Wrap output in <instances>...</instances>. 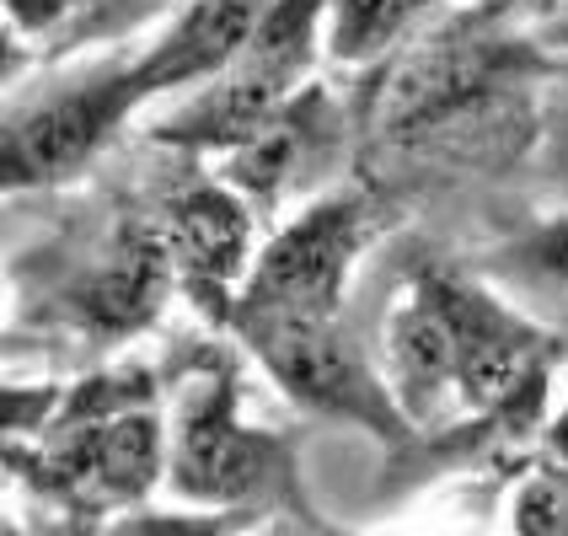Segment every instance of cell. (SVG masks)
Returning <instances> with one entry per match:
<instances>
[{
    "label": "cell",
    "instance_id": "1",
    "mask_svg": "<svg viewBox=\"0 0 568 536\" xmlns=\"http://www.w3.org/2000/svg\"><path fill=\"white\" fill-rule=\"evenodd\" d=\"M558 75L547 38H520L488 17H456L386 64L371 124L386 145H456L520 156L541 124V92Z\"/></svg>",
    "mask_w": 568,
    "mask_h": 536
},
{
    "label": "cell",
    "instance_id": "2",
    "mask_svg": "<svg viewBox=\"0 0 568 536\" xmlns=\"http://www.w3.org/2000/svg\"><path fill=\"white\" fill-rule=\"evenodd\" d=\"M166 477V424L156 413V376L119 371L64 392L28 451V483L75 520H102L151 499Z\"/></svg>",
    "mask_w": 568,
    "mask_h": 536
},
{
    "label": "cell",
    "instance_id": "3",
    "mask_svg": "<svg viewBox=\"0 0 568 536\" xmlns=\"http://www.w3.org/2000/svg\"><path fill=\"white\" fill-rule=\"evenodd\" d=\"M166 381H172L166 483L178 499L204 509H236V515H247L253 505H290L301 520H312L301 505L290 441L236 413L242 397L236 354L199 338L172 354Z\"/></svg>",
    "mask_w": 568,
    "mask_h": 536
},
{
    "label": "cell",
    "instance_id": "4",
    "mask_svg": "<svg viewBox=\"0 0 568 536\" xmlns=\"http://www.w3.org/2000/svg\"><path fill=\"white\" fill-rule=\"evenodd\" d=\"M322 54H327V0H268L242 54L221 75H210L189 108L151 124V140L189 156L204 151L225 156L247 145L301 87H312Z\"/></svg>",
    "mask_w": 568,
    "mask_h": 536
},
{
    "label": "cell",
    "instance_id": "5",
    "mask_svg": "<svg viewBox=\"0 0 568 536\" xmlns=\"http://www.w3.org/2000/svg\"><path fill=\"white\" fill-rule=\"evenodd\" d=\"M392 221L397 210L376 189L316 193L253 257L242 301H236V322L242 316H338L359 257L376 247Z\"/></svg>",
    "mask_w": 568,
    "mask_h": 536
},
{
    "label": "cell",
    "instance_id": "6",
    "mask_svg": "<svg viewBox=\"0 0 568 536\" xmlns=\"http://www.w3.org/2000/svg\"><path fill=\"white\" fill-rule=\"evenodd\" d=\"M236 338L257 365L274 376L284 397H295L301 408L354 424L365 435L386 445H408L413 424L403 418L392 386L376 365L365 360V348L354 344V333L338 316H242Z\"/></svg>",
    "mask_w": 568,
    "mask_h": 536
},
{
    "label": "cell",
    "instance_id": "7",
    "mask_svg": "<svg viewBox=\"0 0 568 536\" xmlns=\"http://www.w3.org/2000/svg\"><path fill=\"white\" fill-rule=\"evenodd\" d=\"M413 280L440 306L450 344H456V376H462V413L505 408L526 392L552 386V371L568 360V338L558 327H541L520 316L499 290L450 269V263H418Z\"/></svg>",
    "mask_w": 568,
    "mask_h": 536
},
{
    "label": "cell",
    "instance_id": "8",
    "mask_svg": "<svg viewBox=\"0 0 568 536\" xmlns=\"http://www.w3.org/2000/svg\"><path fill=\"white\" fill-rule=\"evenodd\" d=\"M151 97L140 87V70L134 60H113L102 70L75 75L70 87L38 97L32 108L6 119L0 134V178L6 189H54L81 178L102 145L129 124L134 108H145Z\"/></svg>",
    "mask_w": 568,
    "mask_h": 536
},
{
    "label": "cell",
    "instance_id": "9",
    "mask_svg": "<svg viewBox=\"0 0 568 536\" xmlns=\"http://www.w3.org/2000/svg\"><path fill=\"white\" fill-rule=\"evenodd\" d=\"M253 204L225 178H189L161 204V231L172 247L178 290L193 301L199 322L231 327L253 269Z\"/></svg>",
    "mask_w": 568,
    "mask_h": 536
},
{
    "label": "cell",
    "instance_id": "10",
    "mask_svg": "<svg viewBox=\"0 0 568 536\" xmlns=\"http://www.w3.org/2000/svg\"><path fill=\"white\" fill-rule=\"evenodd\" d=\"M172 284H178V269H172L161 221H119L97 253L75 263L60 306L97 344H124L166 312Z\"/></svg>",
    "mask_w": 568,
    "mask_h": 536
},
{
    "label": "cell",
    "instance_id": "11",
    "mask_svg": "<svg viewBox=\"0 0 568 536\" xmlns=\"http://www.w3.org/2000/svg\"><path fill=\"white\" fill-rule=\"evenodd\" d=\"M348 145L344 102L327 87H301L247 145L225 151L221 178L253 204L257 215H274L284 199L312 193L327 183Z\"/></svg>",
    "mask_w": 568,
    "mask_h": 536
},
{
    "label": "cell",
    "instance_id": "12",
    "mask_svg": "<svg viewBox=\"0 0 568 536\" xmlns=\"http://www.w3.org/2000/svg\"><path fill=\"white\" fill-rule=\"evenodd\" d=\"M381 376L392 386L403 418L418 429H440L462 413V376H456V344L445 327L435 295L408 280V295L386 312L381 327Z\"/></svg>",
    "mask_w": 568,
    "mask_h": 536
},
{
    "label": "cell",
    "instance_id": "13",
    "mask_svg": "<svg viewBox=\"0 0 568 536\" xmlns=\"http://www.w3.org/2000/svg\"><path fill=\"white\" fill-rule=\"evenodd\" d=\"M268 0H183L172 22L156 32L145 54H134L145 97H172L204 87L242 54V43L263 22Z\"/></svg>",
    "mask_w": 568,
    "mask_h": 536
},
{
    "label": "cell",
    "instance_id": "14",
    "mask_svg": "<svg viewBox=\"0 0 568 536\" xmlns=\"http://www.w3.org/2000/svg\"><path fill=\"white\" fill-rule=\"evenodd\" d=\"M440 0H327V60L333 64H376L397 54Z\"/></svg>",
    "mask_w": 568,
    "mask_h": 536
},
{
    "label": "cell",
    "instance_id": "15",
    "mask_svg": "<svg viewBox=\"0 0 568 536\" xmlns=\"http://www.w3.org/2000/svg\"><path fill=\"white\" fill-rule=\"evenodd\" d=\"M494 269L509 274L515 284H526L531 295H541V301H552V306L568 312V210L526 225L515 242H505L494 253Z\"/></svg>",
    "mask_w": 568,
    "mask_h": 536
},
{
    "label": "cell",
    "instance_id": "16",
    "mask_svg": "<svg viewBox=\"0 0 568 536\" xmlns=\"http://www.w3.org/2000/svg\"><path fill=\"white\" fill-rule=\"evenodd\" d=\"M172 0H81L70 28L54 38V54H70V49H87V43H102V38H119V32L140 28L145 17L166 11Z\"/></svg>",
    "mask_w": 568,
    "mask_h": 536
},
{
    "label": "cell",
    "instance_id": "17",
    "mask_svg": "<svg viewBox=\"0 0 568 536\" xmlns=\"http://www.w3.org/2000/svg\"><path fill=\"white\" fill-rule=\"evenodd\" d=\"M509 526L515 532H531V536H568V477L537 467V473L520 483V494H515Z\"/></svg>",
    "mask_w": 568,
    "mask_h": 536
},
{
    "label": "cell",
    "instance_id": "18",
    "mask_svg": "<svg viewBox=\"0 0 568 536\" xmlns=\"http://www.w3.org/2000/svg\"><path fill=\"white\" fill-rule=\"evenodd\" d=\"M81 0H6V17H11V32H28V38H60L70 28ZM54 49V43H49Z\"/></svg>",
    "mask_w": 568,
    "mask_h": 536
},
{
    "label": "cell",
    "instance_id": "19",
    "mask_svg": "<svg viewBox=\"0 0 568 536\" xmlns=\"http://www.w3.org/2000/svg\"><path fill=\"white\" fill-rule=\"evenodd\" d=\"M537 467L568 477V408L558 418H547V429H541V441H537Z\"/></svg>",
    "mask_w": 568,
    "mask_h": 536
},
{
    "label": "cell",
    "instance_id": "20",
    "mask_svg": "<svg viewBox=\"0 0 568 536\" xmlns=\"http://www.w3.org/2000/svg\"><path fill=\"white\" fill-rule=\"evenodd\" d=\"M541 38H547V49H552V54H558V60L568 64V17H564V22H558V28H547V32H541Z\"/></svg>",
    "mask_w": 568,
    "mask_h": 536
},
{
    "label": "cell",
    "instance_id": "21",
    "mask_svg": "<svg viewBox=\"0 0 568 536\" xmlns=\"http://www.w3.org/2000/svg\"><path fill=\"white\" fill-rule=\"evenodd\" d=\"M541 6H564V0H541Z\"/></svg>",
    "mask_w": 568,
    "mask_h": 536
}]
</instances>
